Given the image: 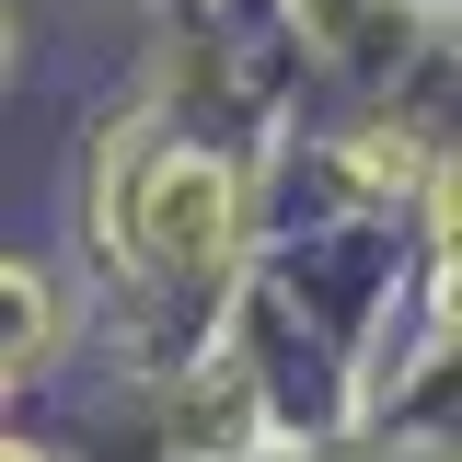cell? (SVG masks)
I'll list each match as a JSON object with an SVG mask.
<instances>
[{
  "mask_svg": "<svg viewBox=\"0 0 462 462\" xmlns=\"http://www.w3.org/2000/svg\"><path fill=\"white\" fill-rule=\"evenodd\" d=\"M439 220H451V243H462V173H451V185H439Z\"/></svg>",
  "mask_w": 462,
  "mask_h": 462,
  "instance_id": "obj_2",
  "label": "cell"
},
{
  "mask_svg": "<svg viewBox=\"0 0 462 462\" xmlns=\"http://www.w3.org/2000/svg\"><path fill=\"white\" fill-rule=\"evenodd\" d=\"M139 231L162 243L173 266H208V254L231 243V185H220L208 162H173L162 185H151V208H139Z\"/></svg>",
  "mask_w": 462,
  "mask_h": 462,
  "instance_id": "obj_1",
  "label": "cell"
}]
</instances>
